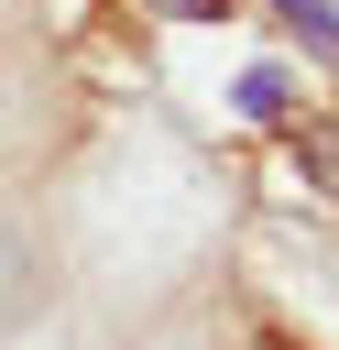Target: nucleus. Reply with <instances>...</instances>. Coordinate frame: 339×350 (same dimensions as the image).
Listing matches in <instances>:
<instances>
[{"mask_svg": "<svg viewBox=\"0 0 339 350\" xmlns=\"http://www.w3.org/2000/svg\"><path fill=\"white\" fill-rule=\"evenodd\" d=\"M230 109H241V120H284V109H295V77H284V66H241Z\"/></svg>", "mask_w": 339, "mask_h": 350, "instance_id": "obj_1", "label": "nucleus"}, {"mask_svg": "<svg viewBox=\"0 0 339 350\" xmlns=\"http://www.w3.org/2000/svg\"><path fill=\"white\" fill-rule=\"evenodd\" d=\"M284 22H295L317 55H339V0H284Z\"/></svg>", "mask_w": 339, "mask_h": 350, "instance_id": "obj_2", "label": "nucleus"}]
</instances>
